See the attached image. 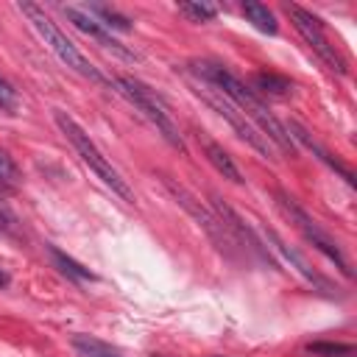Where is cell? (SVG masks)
Instances as JSON below:
<instances>
[{"mask_svg": "<svg viewBox=\"0 0 357 357\" xmlns=\"http://www.w3.org/2000/svg\"><path fill=\"white\" fill-rule=\"evenodd\" d=\"M190 73H192L195 78L206 81L209 86H215L218 92H223V95L262 131V137H265L273 148L296 153V142L290 139L284 123H282V120L268 109V103H265L251 86H245L229 67H223V64H218V61H190Z\"/></svg>", "mask_w": 357, "mask_h": 357, "instance_id": "obj_1", "label": "cell"}, {"mask_svg": "<svg viewBox=\"0 0 357 357\" xmlns=\"http://www.w3.org/2000/svg\"><path fill=\"white\" fill-rule=\"evenodd\" d=\"M53 120H56V126H59V131L67 137V142L75 148V153L81 156V162L114 192V195H120L123 201H128V204H134V192H131V187L126 184V178L117 173V167L106 159V153L98 148V142L67 114V112H61V109H56L53 112Z\"/></svg>", "mask_w": 357, "mask_h": 357, "instance_id": "obj_2", "label": "cell"}, {"mask_svg": "<svg viewBox=\"0 0 357 357\" xmlns=\"http://www.w3.org/2000/svg\"><path fill=\"white\" fill-rule=\"evenodd\" d=\"M20 11L28 17V22L36 28V33L45 39V45L56 53V59H59L64 67L75 70L78 75H84V78H89V81H98V84H109V86H112V78H106V75L78 50V45H75L39 6H33V3H20Z\"/></svg>", "mask_w": 357, "mask_h": 357, "instance_id": "obj_3", "label": "cell"}, {"mask_svg": "<svg viewBox=\"0 0 357 357\" xmlns=\"http://www.w3.org/2000/svg\"><path fill=\"white\" fill-rule=\"evenodd\" d=\"M112 86L156 128V134H162V139L167 145H173L176 151L184 153V139L178 134V126H176L170 109L165 106V100L148 84H142L139 78H131V75H117V78H112Z\"/></svg>", "mask_w": 357, "mask_h": 357, "instance_id": "obj_4", "label": "cell"}, {"mask_svg": "<svg viewBox=\"0 0 357 357\" xmlns=\"http://www.w3.org/2000/svg\"><path fill=\"white\" fill-rule=\"evenodd\" d=\"M190 86H192V92H195L215 114H220V117L234 128V134H237L243 142H248V145H251L257 153H262V156H273V145L262 137V131H259L223 92H218L215 86H209L206 81H201V78H195V75L190 78Z\"/></svg>", "mask_w": 357, "mask_h": 357, "instance_id": "obj_5", "label": "cell"}, {"mask_svg": "<svg viewBox=\"0 0 357 357\" xmlns=\"http://www.w3.org/2000/svg\"><path fill=\"white\" fill-rule=\"evenodd\" d=\"M276 204H279L282 215L301 231V237H304L315 251H321L329 262H335V268H337L340 273H346V276L351 273V271H349V262H346V257H343V251H340V245H337V243H335V240H332V237H329V234H326V231H324V229H321V226H318V223L298 206L296 198H290V195H284V192H276Z\"/></svg>", "mask_w": 357, "mask_h": 357, "instance_id": "obj_6", "label": "cell"}, {"mask_svg": "<svg viewBox=\"0 0 357 357\" xmlns=\"http://www.w3.org/2000/svg\"><path fill=\"white\" fill-rule=\"evenodd\" d=\"M284 14L290 17V22H293L296 31L301 33V39L312 47V53H315L329 70H335L337 75H346V59H343L340 50L332 45V39H329V33L324 31L321 20H318L315 14H310V11H304L301 6H284Z\"/></svg>", "mask_w": 357, "mask_h": 357, "instance_id": "obj_7", "label": "cell"}, {"mask_svg": "<svg viewBox=\"0 0 357 357\" xmlns=\"http://www.w3.org/2000/svg\"><path fill=\"white\" fill-rule=\"evenodd\" d=\"M64 14H67V20H70L78 31H84L89 39H95L103 50H109V53H114L117 59H126V61H134V59H137V53H134V50H128V47H126V45H123L112 31H106V28H103L95 17H89L81 6H64Z\"/></svg>", "mask_w": 357, "mask_h": 357, "instance_id": "obj_8", "label": "cell"}, {"mask_svg": "<svg viewBox=\"0 0 357 357\" xmlns=\"http://www.w3.org/2000/svg\"><path fill=\"white\" fill-rule=\"evenodd\" d=\"M162 181H165L167 192H170V195H173V198H176V201H178V204H181V206H184V209L198 220V226H204V229H206V234L218 243V248H223V243H226V229H223V223H220L215 215H209V212H206V209H204V206H201V204H198V201H195L184 187L173 184L170 178H162Z\"/></svg>", "mask_w": 357, "mask_h": 357, "instance_id": "obj_9", "label": "cell"}, {"mask_svg": "<svg viewBox=\"0 0 357 357\" xmlns=\"http://www.w3.org/2000/svg\"><path fill=\"white\" fill-rule=\"evenodd\" d=\"M265 237L273 243V248L282 254V259H287V262H290V265H293V268H296V271H298V273H301L307 282H312V284H318V287H326V279H324V276H321L315 268H310V262H307V259H304L298 251H293V248H290L284 240H279L273 231H265Z\"/></svg>", "mask_w": 357, "mask_h": 357, "instance_id": "obj_10", "label": "cell"}, {"mask_svg": "<svg viewBox=\"0 0 357 357\" xmlns=\"http://www.w3.org/2000/svg\"><path fill=\"white\" fill-rule=\"evenodd\" d=\"M201 145H204L206 159L212 162V167H215L223 178H229V181H234V184H243V176H240V170H237L234 159H231V156H229L218 142H212L209 137H201Z\"/></svg>", "mask_w": 357, "mask_h": 357, "instance_id": "obj_11", "label": "cell"}, {"mask_svg": "<svg viewBox=\"0 0 357 357\" xmlns=\"http://www.w3.org/2000/svg\"><path fill=\"white\" fill-rule=\"evenodd\" d=\"M47 251H50V257H53V262H56V268L67 276V279H73L75 284H86V282H95V273L89 271V268H84L78 259H73L70 254H64L61 248H56V245H47Z\"/></svg>", "mask_w": 357, "mask_h": 357, "instance_id": "obj_12", "label": "cell"}, {"mask_svg": "<svg viewBox=\"0 0 357 357\" xmlns=\"http://www.w3.org/2000/svg\"><path fill=\"white\" fill-rule=\"evenodd\" d=\"M73 349L81 357H126L117 346H112L95 335H73Z\"/></svg>", "mask_w": 357, "mask_h": 357, "instance_id": "obj_13", "label": "cell"}, {"mask_svg": "<svg viewBox=\"0 0 357 357\" xmlns=\"http://www.w3.org/2000/svg\"><path fill=\"white\" fill-rule=\"evenodd\" d=\"M89 17H95L106 31H131V20L128 17H123L117 8H112V6H100V3H89V6H81Z\"/></svg>", "mask_w": 357, "mask_h": 357, "instance_id": "obj_14", "label": "cell"}, {"mask_svg": "<svg viewBox=\"0 0 357 357\" xmlns=\"http://www.w3.org/2000/svg\"><path fill=\"white\" fill-rule=\"evenodd\" d=\"M243 17L257 28V31H262V33H276V17H273V11L268 8V6H259V3H243Z\"/></svg>", "mask_w": 357, "mask_h": 357, "instance_id": "obj_15", "label": "cell"}, {"mask_svg": "<svg viewBox=\"0 0 357 357\" xmlns=\"http://www.w3.org/2000/svg\"><path fill=\"white\" fill-rule=\"evenodd\" d=\"M254 92L259 95V92H265V95H287L290 89H293V84L287 81V78H282V75H276V73H257L254 75Z\"/></svg>", "mask_w": 357, "mask_h": 357, "instance_id": "obj_16", "label": "cell"}, {"mask_svg": "<svg viewBox=\"0 0 357 357\" xmlns=\"http://www.w3.org/2000/svg\"><path fill=\"white\" fill-rule=\"evenodd\" d=\"M20 187V167L17 162L0 148V195H8Z\"/></svg>", "mask_w": 357, "mask_h": 357, "instance_id": "obj_17", "label": "cell"}, {"mask_svg": "<svg viewBox=\"0 0 357 357\" xmlns=\"http://www.w3.org/2000/svg\"><path fill=\"white\" fill-rule=\"evenodd\" d=\"M307 354H312V357H354V346L351 343H329V340H321V343H310L307 346Z\"/></svg>", "mask_w": 357, "mask_h": 357, "instance_id": "obj_18", "label": "cell"}, {"mask_svg": "<svg viewBox=\"0 0 357 357\" xmlns=\"http://www.w3.org/2000/svg\"><path fill=\"white\" fill-rule=\"evenodd\" d=\"M178 11H181L184 17H190L192 22H209V20H215V14H218V8L209 6V3H181Z\"/></svg>", "mask_w": 357, "mask_h": 357, "instance_id": "obj_19", "label": "cell"}, {"mask_svg": "<svg viewBox=\"0 0 357 357\" xmlns=\"http://www.w3.org/2000/svg\"><path fill=\"white\" fill-rule=\"evenodd\" d=\"M17 106H20V95H17V89L0 75V112H8V114H14L17 112Z\"/></svg>", "mask_w": 357, "mask_h": 357, "instance_id": "obj_20", "label": "cell"}, {"mask_svg": "<svg viewBox=\"0 0 357 357\" xmlns=\"http://www.w3.org/2000/svg\"><path fill=\"white\" fill-rule=\"evenodd\" d=\"M6 284H8V273L0 268V287H6Z\"/></svg>", "mask_w": 357, "mask_h": 357, "instance_id": "obj_21", "label": "cell"}, {"mask_svg": "<svg viewBox=\"0 0 357 357\" xmlns=\"http://www.w3.org/2000/svg\"><path fill=\"white\" fill-rule=\"evenodd\" d=\"M0 229H6V218L3 215H0Z\"/></svg>", "mask_w": 357, "mask_h": 357, "instance_id": "obj_22", "label": "cell"}]
</instances>
